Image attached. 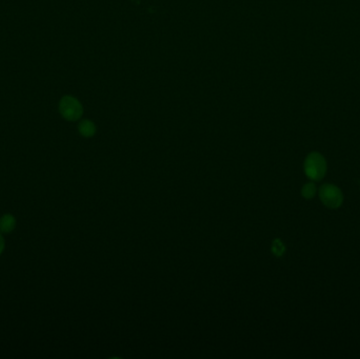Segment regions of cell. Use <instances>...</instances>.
<instances>
[{"mask_svg": "<svg viewBox=\"0 0 360 359\" xmlns=\"http://www.w3.org/2000/svg\"><path fill=\"white\" fill-rule=\"evenodd\" d=\"M305 172L312 180L323 179L327 172V161L323 155L317 152L309 154L305 161Z\"/></svg>", "mask_w": 360, "mask_h": 359, "instance_id": "1", "label": "cell"}, {"mask_svg": "<svg viewBox=\"0 0 360 359\" xmlns=\"http://www.w3.org/2000/svg\"><path fill=\"white\" fill-rule=\"evenodd\" d=\"M319 197L323 201L324 205L330 209H337L343 205L344 195L343 192L340 191L334 184L326 183L321 186L319 190Z\"/></svg>", "mask_w": 360, "mask_h": 359, "instance_id": "2", "label": "cell"}, {"mask_svg": "<svg viewBox=\"0 0 360 359\" xmlns=\"http://www.w3.org/2000/svg\"><path fill=\"white\" fill-rule=\"evenodd\" d=\"M59 111L66 120H78L83 113L80 102L72 96H65L59 103Z\"/></svg>", "mask_w": 360, "mask_h": 359, "instance_id": "3", "label": "cell"}, {"mask_svg": "<svg viewBox=\"0 0 360 359\" xmlns=\"http://www.w3.org/2000/svg\"><path fill=\"white\" fill-rule=\"evenodd\" d=\"M16 227V219L11 214H5L0 218V231L5 234L11 233Z\"/></svg>", "mask_w": 360, "mask_h": 359, "instance_id": "4", "label": "cell"}, {"mask_svg": "<svg viewBox=\"0 0 360 359\" xmlns=\"http://www.w3.org/2000/svg\"><path fill=\"white\" fill-rule=\"evenodd\" d=\"M78 131L83 137H92L96 133V127L91 120H82L78 125Z\"/></svg>", "mask_w": 360, "mask_h": 359, "instance_id": "5", "label": "cell"}, {"mask_svg": "<svg viewBox=\"0 0 360 359\" xmlns=\"http://www.w3.org/2000/svg\"><path fill=\"white\" fill-rule=\"evenodd\" d=\"M272 252H273V254L277 257L284 255L286 252V246L284 245V242L280 239H275L272 242Z\"/></svg>", "mask_w": 360, "mask_h": 359, "instance_id": "6", "label": "cell"}, {"mask_svg": "<svg viewBox=\"0 0 360 359\" xmlns=\"http://www.w3.org/2000/svg\"><path fill=\"white\" fill-rule=\"evenodd\" d=\"M316 193V187L313 182H309L307 184H305L303 190H301V194L306 199H310L313 198Z\"/></svg>", "mask_w": 360, "mask_h": 359, "instance_id": "7", "label": "cell"}, {"mask_svg": "<svg viewBox=\"0 0 360 359\" xmlns=\"http://www.w3.org/2000/svg\"><path fill=\"white\" fill-rule=\"evenodd\" d=\"M4 247H5V242H4V239L2 237V235L0 234V255L2 254V252L4 250Z\"/></svg>", "mask_w": 360, "mask_h": 359, "instance_id": "8", "label": "cell"}]
</instances>
